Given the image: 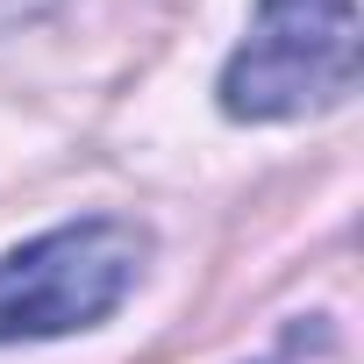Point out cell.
Wrapping results in <instances>:
<instances>
[{
	"label": "cell",
	"mask_w": 364,
	"mask_h": 364,
	"mask_svg": "<svg viewBox=\"0 0 364 364\" xmlns=\"http://www.w3.org/2000/svg\"><path fill=\"white\" fill-rule=\"evenodd\" d=\"M357 0H257L215 93L229 122H307L357 93Z\"/></svg>",
	"instance_id": "cell-2"
},
{
	"label": "cell",
	"mask_w": 364,
	"mask_h": 364,
	"mask_svg": "<svg viewBox=\"0 0 364 364\" xmlns=\"http://www.w3.org/2000/svg\"><path fill=\"white\" fill-rule=\"evenodd\" d=\"M150 264V229L129 215L58 222L15 250H0V350L8 343H65L122 314Z\"/></svg>",
	"instance_id": "cell-1"
}]
</instances>
